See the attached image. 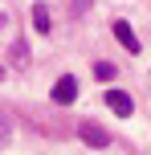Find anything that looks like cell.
Instances as JSON below:
<instances>
[{"mask_svg": "<svg viewBox=\"0 0 151 155\" xmlns=\"http://www.w3.org/2000/svg\"><path fill=\"white\" fill-rule=\"evenodd\" d=\"M49 98H53L57 106H70V102L78 98V78H74V74H61L53 82V94H49Z\"/></svg>", "mask_w": 151, "mask_h": 155, "instance_id": "obj_1", "label": "cell"}, {"mask_svg": "<svg viewBox=\"0 0 151 155\" xmlns=\"http://www.w3.org/2000/svg\"><path fill=\"white\" fill-rule=\"evenodd\" d=\"M106 106H110L119 118H131L135 102H131V94H127V90H106Z\"/></svg>", "mask_w": 151, "mask_h": 155, "instance_id": "obj_2", "label": "cell"}, {"mask_svg": "<svg viewBox=\"0 0 151 155\" xmlns=\"http://www.w3.org/2000/svg\"><path fill=\"white\" fill-rule=\"evenodd\" d=\"M78 135H82V143H90V147H110V135H106L98 123H82Z\"/></svg>", "mask_w": 151, "mask_h": 155, "instance_id": "obj_3", "label": "cell"}, {"mask_svg": "<svg viewBox=\"0 0 151 155\" xmlns=\"http://www.w3.org/2000/svg\"><path fill=\"white\" fill-rule=\"evenodd\" d=\"M114 37H119V45L127 49V53H139V37H135V29H131L127 21H114Z\"/></svg>", "mask_w": 151, "mask_h": 155, "instance_id": "obj_4", "label": "cell"}, {"mask_svg": "<svg viewBox=\"0 0 151 155\" xmlns=\"http://www.w3.org/2000/svg\"><path fill=\"white\" fill-rule=\"evenodd\" d=\"M33 29H37L41 37L53 29V21H49V8H45V4H33Z\"/></svg>", "mask_w": 151, "mask_h": 155, "instance_id": "obj_5", "label": "cell"}, {"mask_svg": "<svg viewBox=\"0 0 151 155\" xmlns=\"http://www.w3.org/2000/svg\"><path fill=\"white\" fill-rule=\"evenodd\" d=\"M114 74H119V70H114L110 61H94V78H98V82H114Z\"/></svg>", "mask_w": 151, "mask_h": 155, "instance_id": "obj_6", "label": "cell"}, {"mask_svg": "<svg viewBox=\"0 0 151 155\" xmlns=\"http://www.w3.org/2000/svg\"><path fill=\"white\" fill-rule=\"evenodd\" d=\"M90 4H94V0H70V8H74V16H82V12H86Z\"/></svg>", "mask_w": 151, "mask_h": 155, "instance_id": "obj_7", "label": "cell"}]
</instances>
